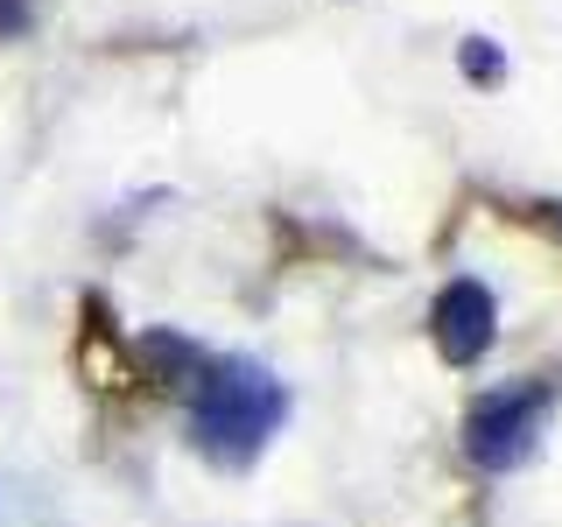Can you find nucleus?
<instances>
[{
	"instance_id": "4",
	"label": "nucleus",
	"mask_w": 562,
	"mask_h": 527,
	"mask_svg": "<svg viewBox=\"0 0 562 527\" xmlns=\"http://www.w3.org/2000/svg\"><path fill=\"white\" fill-rule=\"evenodd\" d=\"M457 64H464V78H471V85H499V78H506V57H499V43H485V35H464Z\"/></svg>"
},
{
	"instance_id": "5",
	"label": "nucleus",
	"mask_w": 562,
	"mask_h": 527,
	"mask_svg": "<svg viewBox=\"0 0 562 527\" xmlns=\"http://www.w3.org/2000/svg\"><path fill=\"white\" fill-rule=\"evenodd\" d=\"M29 29V0H0V35H22Z\"/></svg>"
},
{
	"instance_id": "2",
	"label": "nucleus",
	"mask_w": 562,
	"mask_h": 527,
	"mask_svg": "<svg viewBox=\"0 0 562 527\" xmlns=\"http://www.w3.org/2000/svg\"><path fill=\"white\" fill-rule=\"evenodd\" d=\"M541 422H549V386H499V394H485L479 408L464 415V450H471V464H485V471H514L535 457L541 444Z\"/></svg>"
},
{
	"instance_id": "3",
	"label": "nucleus",
	"mask_w": 562,
	"mask_h": 527,
	"mask_svg": "<svg viewBox=\"0 0 562 527\" xmlns=\"http://www.w3.org/2000/svg\"><path fill=\"white\" fill-rule=\"evenodd\" d=\"M429 338H436V351H443L450 366H479L485 359V345L499 338V303H492L485 281H450V289L436 295Z\"/></svg>"
},
{
	"instance_id": "1",
	"label": "nucleus",
	"mask_w": 562,
	"mask_h": 527,
	"mask_svg": "<svg viewBox=\"0 0 562 527\" xmlns=\"http://www.w3.org/2000/svg\"><path fill=\"white\" fill-rule=\"evenodd\" d=\"M281 415H289L281 380L260 373V366H246V359H225V366H211L204 386H198L190 436H198V450L211 457V464L239 471V464H254V457L268 450V436L281 429Z\"/></svg>"
}]
</instances>
